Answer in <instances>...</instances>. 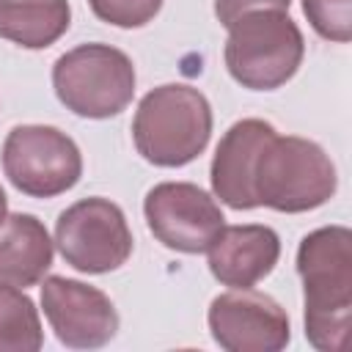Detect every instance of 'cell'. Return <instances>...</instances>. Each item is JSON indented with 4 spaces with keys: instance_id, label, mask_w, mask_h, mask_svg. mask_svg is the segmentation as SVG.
Listing matches in <instances>:
<instances>
[{
    "instance_id": "1",
    "label": "cell",
    "mask_w": 352,
    "mask_h": 352,
    "mask_svg": "<svg viewBox=\"0 0 352 352\" xmlns=\"http://www.w3.org/2000/svg\"><path fill=\"white\" fill-rule=\"evenodd\" d=\"M305 338L319 352H341L352 324V231L322 226L300 239Z\"/></svg>"
},
{
    "instance_id": "2",
    "label": "cell",
    "mask_w": 352,
    "mask_h": 352,
    "mask_svg": "<svg viewBox=\"0 0 352 352\" xmlns=\"http://www.w3.org/2000/svg\"><path fill=\"white\" fill-rule=\"evenodd\" d=\"M209 99L184 82L151 88L135 110L132 140L138 154L157 168H182L204 154L212 138Z\"/></svg>"
},
{
    "instance_id": "3",
    "label": "cell",
    "mask_w": 352,
    "mask_h": 352,
    "mask_svg": "<svg viewBox=\"0 0 352 352\" xmlns=\"http://www.w3.org/2000/svg\"><path fill=\"white\" fill-rule=\"evenodd\" d=\"M338 176L330 154L300 135H272L253 170V195L258 206L300 214L319 209L336 195Z\"/></svg>"
},
{
    "instance_id": "4",
    "label": "cell",
    "mask_w": 352,
    "mask_h": 352,
    "mask_svg": "<svg viewBox=\"0 0 352 352\" xmlns=\"http://www.w3.org/2000/svg\"><path fill=\"white\" fill-rule=\"evenodd\" d=\"M305 55V38L289 11H253L228 28L223 60L228 74L248 91L286 85Z\"/></svg>"
},
{
    "instance_id": "5",
    "label": "cell",
    "mask_w": 352,
    "mask_h": 352,
    "mask_svg": "<svg viewBox=\"0 0 352 352\" xmlns=\"http://www.w3.org/2000/svg\"><path fill=\"white\" fill-rule=\"evenodd\" d=\"M135 63L110 44L91 41L63 52L52 63V88L58 102L80 118H113L135 96Z\"/></svg>"
},
{
    "instance_id": "6",
    "label": "cell",
    "mask_w": 352,
    "mask_h": 352,
    "mask_svg": "<svg viewBox=\"0 0 352 352\" xmlns=\"http://www.w3.org/2000/svg\"><path fill=\"white\" fill-rule=\"evenodd\" d=\"M3 173L28 198H55L82 176L80 146L47 124H19L3 140Z\"/></svg>"
},
{
    "instance_id": "7",
    "label": "cell",
    "mask_w": 352,
    "mask_h": 352,
    "mask_svg": "<svg viewBox=\"0 0 352 352\" xmlns=\"http://www.w3.org/2000/svg\"><path fill=\"white\" fill-rule=\"evenodd\" d=\"M55 245L77 272L104 275L126 264L135 239L124 209L110 198L91 195L58 214Z\"/></svg>"
},
{
    "instance_id": "8",
    "label": "cell",
    "mask_w": 352,
    "mask_h": 352,
    "mask_svg": "<svg viewBox=\"0 0 352 352\" xmlns=\"http://www.w3.org/2000/svg\"><path fill=\"white\" fill-rule=\"evenodd\" d=\"M148 231L168 250L198 256L226 226L220 204L192 182H160L143 198Z\"/></svg>"
},
{
    "instance_id": "9",
    "label": "cell",
    "mask_w": 352,
    "mask_h": 352,
    "mask_svg": "<svg viewBox=\"0 0 352 352\" xmlns=\"http://www.w3.org/2000/svg\"><path fill=\"white\" fill-rule=\"evenodd\" d=\"M206 322L214 344L226 352H280L292 341L286 308L253 286L217 294L209 302Z\"/></svg>"
},
{
    "instance_id": "10",
    "label": "cell",
    "mask_w": 352,
    "mask_h": 352,
    "mask_svg": "<svg viewBox=\"0 0 352 352\" xmlns=\"http://www.w3.org/2000/svg\"><path fill=\"white\" fill-rule=\"evenodd\" d=\"M41 308L55 338L69 349H99L118 333V311L113 300L102 289L74 278H44Z\"/></svg>"
},
{
    "instance_id": "11",
    "label": "cell",
    "mask_w": 352,
    "mask_h": 352,
    "mask_svg": "<svg viewBox=\"0 0 352 352\" xmlns=\"http://www.w3.org/2000/svg\"><path fill=\"white\" fill-rule=\"evenodd\" d=\"M272 135L275 126L264 118H242L223 132L209 168L212 192L214 198H220V204L236 212L258 206L253 195V170L261 148Z\"/></svg>"
},
{
    "instance_id": "12",
    "label": "cell",
    "mask_w": 352,
    "mask_h": 352,
    "mask_svg": "<svg viewBox=\"0 0 352 352\" xmlns=\"http://www.w3.org/2000/svg\"><path fill=\"white\" fill-rule=\"evenodd\" d=\"M206 253L214 280L228 289H250L275 270L280 258V236L261 223L223 226Z\"/></svg>"
},
{
    "instance_id": "13",
    "label": "cell",
    "mask_w": 352,
    "mask_h": 352,
    "mask_svg": "<svg viewBox=\"0 0 352 352\" xmlns=\"http://www.w3.org/2000/svg\"><path fill=\"white\" fill-rule=\"evenodd\" d=\"M55 242L36 214L14 212L0 220V283L36 286L52 267Z\"/></svg>"
},
{
    "instance_id": "14",
    "label": "cell",
    "mask_w": 352,
    "mask_h": 352,
    "mask_svg": "<svg viewBox=\"0 0 352 352\" xmlns=\"http://www.w3.org/2000/svg\"><path fill=\"white\" fill-rule=\"evenodd\" d=\"M69 25V0H0V38L25 50L52 47Z\"/></svg>"
},
{
    "instance_id": "15",
    "label": "cell",
    "mask_w": 352,
    "mask_h": 352,
    "mask_svg": "<svg viewBox=\"0 0 352 352\" xmlns=\"http://www.w3.org/2000/svg\"><path fill=\"white\" fill-rule=\"evenodd\" d=\"M44 330L36 302L19 286L0 283V352H38Z\"/></svg>"
},
{
    "instance_id": "16",
    "label": "cell",
    "mask_w": 352,
    "mask_h": 352,
    "mask_svg": "<svg viewBox=\"0 0 352 352\" xmlns=\"http://www.w3.org/2000/svg\"><path fill=\"white\" fill-rule=\"evenodd\" d=\"M302 14L322 38L336 44L352 38V0H302Z\"/></svg>"
},
{
    "instance_id": "17",
    "label": "cell",
    "mask_w": 352,
    "mask_h": 352,
    "mask_svg": "<svg viewBox=\"0 0 352 352\" xmlns=\"http://www.w3.org/2000/svg\"><path fill=\"white\" fill-rule=\"evenodd\" d=\"M96 19L113 25V28H143L148 25L160 8L162 0H88Z\"/></svg>"
},
{
    "instance_id": "18",
    "label": "cell",
    "mask_w": 352,
    "mask_h": 352,
    "mask_svg": "<svg viewBox=\"0 0 352 352\" xmlns=\"http://www.w3.org/2000/svg\"><path fill=\"white\" fill-rule=\"evenodd\" d=\"M292 0H214V16L223 28H231L239 16L253 11H289Z\"/></svg>"
},
{
    "instance_id": "19",
    "label": "cell",
    "mask_w": 352,
    "mask_h": 352,
    "mask_svg": "<svg viewBox=\"0 0 352 352\" xmlns=\"http://www.w3.org/2000/svg\"><path fill=\"white\" fill-rule=\"evenodd\" d=\"M8 214V198H6V190H3V184H0V220Z\"/></svg>"
}]
</instances>
